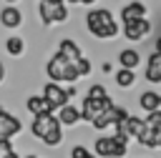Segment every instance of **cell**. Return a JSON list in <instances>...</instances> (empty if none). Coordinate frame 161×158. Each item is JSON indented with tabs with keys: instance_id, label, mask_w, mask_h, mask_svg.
Masks as SVG:
<instances>
[{
	"instance_id": "20",
	"label": "cell",
	"mask_w": 161,
	"mask_h": 158,
	"mask_svg": "<svg viewBox=\"0 0 161 158\" xmlns=\"http://www.w3.org/2000/svg\"><path fill=\"white\" fill-rule=\"evenodd\" d=\"M133 80H136V73L133 70H116V83L121 85V88H128V85H133Z\"/></svg>"
},
{
	"instance_id": "23",
	"label": "cell",
	"mask_w": 161,
	"mask_h": 158,
	"mask_svg": "<svg viewBox=\"0 0 161 158\" xmlns=\"http://www.w3.org/2000/svg\"><path fill=\"white\" fill-rule=\"evenodd\" d=\"M38 15H40V23L43 25H53V8L38 5Z\"/></svg>"
},
{
	"instance_id": "17",
	"label": "cell",
	"mask_w": 161,
	"mask_h": 158,
	"mask_svg": "<svg viewBox=\"0 0 161 158\" xmlns=\"http://www.w3.org/2000/svg\"><path fill=\"white\" fill-rule=\"evenodd\" d=\"M143 130V120L136 118V115H128V123H126V135L128 138H138Z\"/></svg>"
},
{
	"instance_id": "16",
	"label": "cell",
	"mask_w": 161,
	"mask_h": 158,
	"mask_svg": "<svg viewBox=\"0 0 161 158\" xmlns=\"http://www.w3.org/2000/svg\"><path fill=\"white\" fill-rule=\"evenodd\" d=\"M5 50L10 53V55H23V50H25V43H23V38H18V35H13V38H8L5 40Z\"/></svg>"
},
{
	"instance_id": "35",
	"label": "cell",
	"mask_w": 161,
	"mask_h": 158,
	"mask_svg": "<svg viewBox=\"0 0 161 158\" xmlns=\"http://www.w3.org/2000/svg\"><path fill=\"white\" fill-rule=\"evenodd\" d=\"M8 3H10V5H13V3H15V0H8Z\"/></svg>"
},
{
	"instance_id": "5",
	"label": "cell",
	"mask_w": 161,
	"mask_h": 158,
	"mask_svg": "<svg viewBox=\"0 0 161 158\" xmlns=\"http://www.w3.org/2000/svg\"><path fill=\"white\" fill-rule=\"evenodd\" d=\"M20 128H23V123H20L13 113H8L5 108H0V138L10 140L13 135L20 133Z\"/></svg>"
},
{
	"instance_id": "2",
	"label": "cell",
	"mask_w": 161,
	"mask_h": 158,
	"mask_svg": "<svg viewBox=\"0 0 161 158\" xmlns=\"http://www.w3.org/2000/svg\"><path fill=\"white\" fill-rule=\"evenodd\" d=\"M93 148L101 158H121L128 153V138L126 135H101V138H96Z\"/></svg>"
},
{
	"instance_id": "27",
	"label": "cell",
	"mask_w": 161,
	"mask_h": 158,
	"mask_svg": "<svg viewBox=\"0 0 161 158\" xmlns=\"http://www.w3.org/2000/svg\"><path fill=\"white\" fill-rule=\"evenodd\" d=\"M70 158H96L91 150H86L83 145H73V150H70Z\"/></svg>"
},
{
	"instance_id": "3",
	"label": "cell",
	"mask_w": 161,
	"mask_h": 158,
	"mask_svg": "<svg viewBox=\"0 0 161 158\" xmlns=\"http://www.w3.org/2000/svg\"><path fill=\"white\" fill-rule=\"evenodd\" d=\"M113 108V100L106 95L103 100H91V98H83V103H80V108H78V113H80V120H93L98 113H106V110H111Z\"/></svg>"
},
{
	"instance_id": "6",
	"label": "cell",
	"mask_w": 161,
	"mask_h": 158,
	"mask_svg": "<svg viewBox=\"0 0 161 158\" xmlns=\"http://www.w3.org/2000/svg\"><path fill=\"white\" fill-rule=\"evenodd\" d=\"M58 55L65 60V63H75V60H80L83 55H80V45L75 43V40H70V38H63L60 40V45H58Z\"/></svg>"
},
{
	"instance_id": "31",
	"label": "cell",
	"mask_w": 161,
	"mask_h": 158,
	"mask_svg": "<svg viewBox=\"0 0 161 158\" xmlns=\"http://www.w3.org/2000/svg\"><path fill=\"white\" fill-rule=\"evenodd\" d=\"M3 78H5V65H3V60H0V83H3Z\"/></svg>"
},
{
	"instance_id": "8",
	"label": "cell",
	"mask_w": 161,
	"mask_h": 158,
	"mask_svg": "<svg viewBox=\"0 0 161 158\" xmlns=\"http://www.w3.org/2000/svg\"><path fill=\"white\" fill-rule=\"evenodd\" d=\"M70 63H65L58 53L48 60V65H45V73H48V78H50V83H60L63 80V75H65V68H68Z\"/></svg>"
},
{
	"instance_id": "15",
	"label": "cell",
	"mask_w": 161,
	"mask_h": 158,
	"mask_svg": "<svg viewBox=\"0 0 161 158\" xmlns=\"http://www.w3.org/2000/svg\"><path fill=\"white\" fill-rule=\"evenodd\" d=\"M55 118H58V123H60V125H75V123L80 120V113H78V108H75V105H70V103H68V105H63V108L58 110V115H55Z\"/></svg>"
},
{
	"instance_id": "10",
	"label": "cell",
	"mask_w": 161,
	"mask_h": 158,
	"mask_svg": "<svg viewBox=\"0 0 161 158\" xmlns=\"http://www.w3.org/2000/svg\"><path fill=\"white\" fill-rule=\"evenodd\" d=\"M55 125H60L55 115H35V118H33L30 130H33V135H35V138H43V135H45L50 128H55Z\"/></svg>"
},
{
	"instance_id": "26",
	"label": "cell",
	"mask_w": 161,
	"mask_h": 158,
	"mask_svg": "<svg viewBox=\"0 0 161 158\" xmlns=\"http://www.w3.org/2000/svg\"><path fill=\"white\" fill-rule=\"evenodd\" d=\"M65 20H68V8L65 5L53 8V23H65Z\"/></svg>"
},
{
	"instance_id": "28",
	"label": "cell",
	"mask_w": 161,
	"mask_h": 158,
	"mask_svg": "<svg viewBox=\"0 0 161 158\" xmlns=\"http://www.w3.org/2000/svg\"><path fill=\"white\" fill-rule=\"evenodd\" d=\"M10 153H13V143L5 140V138H0V158H8Z\"/></svg>"
},
{
	"instance_id": "14",
	"label": "cell",
	"mask_w": 161,
	"mask_h": 158,
	"mask_svg": "<svg viewBox=\"0 0 161 158\" xmlns=\"http://www.w3.org/2000/svg\"><path fill=\"white\" fill-rule=\"evenodd\" d=\"M118 63H121L123 70H133V68L141 63V55H138V50H133V48H123V50L118 53Z\"/></svg>"
},
{
	"instance_id": "11",
	"label": "cell",
	"mask_w": 161,
	"mask_h": 158,
	"mask_svg": "<svg viewBox=\"0 0 161 158\" xmlns=\"http://www.w3.org/2000/svg\"><path fill=\"white\" fill-rule=\"evenodd\" d=\"M0 23L5 25V28H20V23H23V13L15 8V5H8V8H3L0 10Z\"/></svg>"
},
{
	"instance_id": "30",
	"label": "cell",
	"mask_w": 161,
	"mask_h": 158,
	"mask_svg": "<svg viewBox=\"0 0 161 158\" xmlns=\"http://www.w3.org/2000/svg\"><path fill=\"white\" fill-rule=\"evenodd\" d=\"M153 53H158V55H161V38H156V50H153Z\"/></svg>"
},
{
	"instance_id": "19",
	"label": "cell",
	"mask_w": 161,
	"mask_h": 158,
	"mask_svg": "<svg viewBox=\"0 0 161 158\" xmlns=\"http://www.w3.org/2000/svg\"><path fill=\"white\" fill-rule=\"evenodd\" d=\"M45 145H60L63 143V130H60V125H55V128H50L43 138H40Z\"/></svg>"
},
{
	"instance_id": "18",
	"label": "cell",
	"mask_w": 161,
	"mask_h": 158,
	"mask_svg": "<svg viewBox=\"0 0 161 158\" xmlns=\"http://www.w3.org/2000/svg\"><path fill=\"white\" fill-rule=\"evenodd\" d=\"M91 123H93V128H98V130H103V128L113 125V108H111V110H106V113H98Z\"/></svg>"
},
{
	"instance_id": "36",
	"label": "cell",
	"mask_w": 161,
	"mask_h": 158,
	"mask_svg": "<svg viewBox=\"0 0 161 158\" xmlns=\"http://www.w3.org/2000/svg\"><path fill=\"white\" fill-rule=\"evenodd\" d=\"M158 148H161V143H158Z\"/></svg>"
},
{
	"instance_id": "13",
	"label": "cell",
	"mask_w": 161,
	"mask_h": 158,
	"mask_svg": "<svg viewBox=\"0 0 161 158\" xmlns=\"http://www.w3.org/2000/svg\"><path fill=\"white\" fill-rule=\"evenodd\" d=\"M138 105H141L143 110H148V113L161 110V93H156V90H146V93H141Z\"/></svg>"
},
{
	"instance_id": "33",
	"label": "cell",
	"mask_w": 161,
	"mask_h": 158,
	"mask_svg": "<svg viewBox=\"0 0 161 158\" xmlns=\"http://www.w3.org/2000/svg\"><path fill=\"white\" fill-rule=\"evenodd\" d=\"M63 3H70V5H78L80 0H63Z\"/></svg>"
},
{
	"instance_id": "12",
	"label": "cell",
	"mask_w": 161,
	"mask_h": 158,
	"mask_svg": "<svg viewBox=\"0 0 161 158\" xmlns=\"http://www.w3.org/2000/svg\"><path fill=\"white\" fill-rule=\"evenodd\" d=\"M25 108L33 113V118H35V115H53V108L43 100V95H30L28 103H25Z\"/></svg>"
},
{
	"instance_id": "9",
	"label": "cell",
	"mask_w": 161,
	"mask_h": 158,
	"mask_svg": "<svg viewBox=\"0 0 161 158\" xmlns=\"http://www.w3.org/2000/svg\"><path fill=\"white\" fill-rule=\"evenodd\" d=\"M141 18H146V5H143L141 0H133V3H128V5L121 10V23H123V25H128V23H133V20H141Z\"/></svg>"
},
{
	"instance_id": "21",
	"label": "cell",
	"mask_w": 161,
	"mask_h": 158,
	"mask_svg": "<svg viewBox=\"0 0 161 158\" xmlns=\"http://www.w3.org/2000/svg\"><path fill=\"white\" fill-rule=\"evenodd\" d=\"M143 125H146V128H151V130L161 128V110H153V113H148V115L143 118Z\"/></svg>"
},
{
	"instance_id": "7",
	"label": "cell",
	"mask_w": 161,
	"mask_h": 158,
	"mask_svg": "<svg viewBox=\"0 0 161 158\" xmlns=\"http://www.w3.org/2000/svg\"><path fill=\"white\" fill-rule=\"evenodd\" d=\"M148 30H151V23H148L146 18H141V20H133V23L123 25V35H126L128 40H141V38H146V35H148Z\"/></svg>"
},
{
	"instance_id": "4",
	"label": "cell",
	"mask_w": 161,
	"mask_h": 158,
	"mask_svg": "<svg viewBox=\"0 0 161 158\" xmlns=\"http://www.w3.org/2000/svg\"><path fill=\"white\" fill-rule=\"evenodd\" d=\"M40 95L53 110H60L63 105H68V93H65V88H60V83H45Z\"/></svg>"
},
{
	"instance_id": "1",
	"label": "cell",
	"mask_w": 161,
	"mask_h": 158,
	"mask_svg": "<svg viewBox=\"0 0 161 158\" xmlns=\"http://www.w3.org/2000/svg\"><path fill=\"white\" fill-rule=\"evenodd\" d=\"M86 28L93 38H116L118 35V25H116L111 10H106V8L88 10L86 13Z\"/></svg>"
},
{
	"instance_id": "22",
	"label": "cell",
	"mask_w": 161,
	"mask_h": 158,
	"mask_svg": "<svg viewBox=\"0 0 161 158\" xmlns=\"http://www.w3.org/2000/svg\"><path fill=\"white\" fill-rule=\"evenodd\" d=\"M106 95H108V93H106V88H103L101 83H96V85H91V88H88V95H86V98H91V100H103Z\"/></svg>"
},
{
	"instance_id": "25",
	"label": "cell",
	"mask_w": 161,
	"mask_h": 158,
	"mask_svg": "<svg viewBox=\"0 0 161 158\" xmlns=\"http://www.w3.org/2000/svg\"><path fill=\"white\" fill-rule=\"evenodd\" d=\"M146 80H148V83H161V68L146 65Z\"/></svg>"
},
{
	"instance_id": "32",
	"label": "cell",
	"mask_w": 161,
	"mask_h": 158,
	"mask_svg": "<svg viewBox=\"0 0 161 158\" xmlns=\"http://www.w3.org/2000/svg\"><path fill=\"white\" fill-rule=\"evenodd\" d=\"M96 0H80V5H93Z\"/></svg>"
},
{
	"instance_id": "34",
	"label": "cell",
	"mask_w": 161,
	"mask_h": 158,
	"mask_svg": "<svg viewBox=\"0 0 161 158\" xmlns=\"http://www.w3.org/2000/svg\"><path fill=\"white\" fill-rule=\"evenodd\" d=\"M25 158H38V155H25Z\"/></svg>"
},
{
	"instance_id": "24",
	"label": "cell",
	"mask_w": 161,
	"mask_h": 158,
	"mask_svg": "<svg viewBox=\"0 0 161 158\" xmlns=\"http://www.w3.org/2000/svg\"><path fill=\"white\" fill-rule=\"evenodd\" d=\"M73 68H75L78 78H80V75H88V73H91V60H88V58H80V60L73 63Z\"/></svg>"
},
{
	"instance_id": "29",
	"label": "cell",
	"mask_w": 161,
	"mask_h": 158,
	"mask_svg": "<svg viewBox=\"0 0 161 158\" xmlns=\"http://www.w3.org/2000/svg\"><path fill=\"white\" fill-rule=\"evenodd\" d=\"M38 5H45V8H58V5H65L63 0H40Z\"/></svg>"
}]
</instances>
